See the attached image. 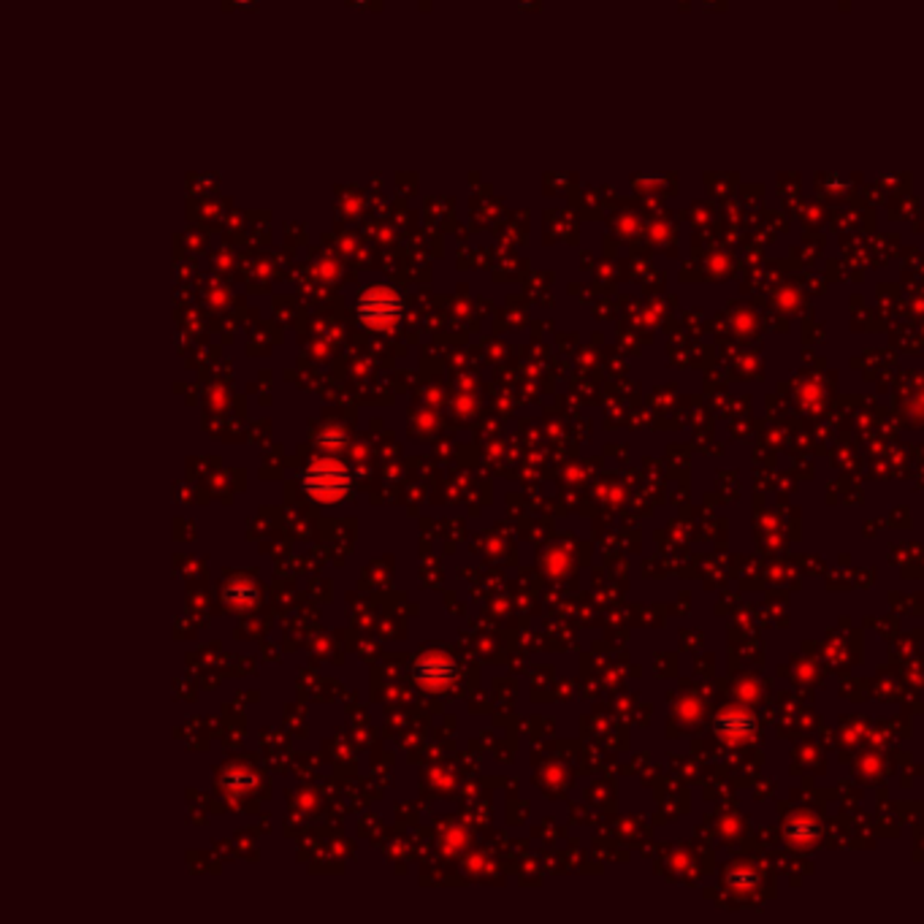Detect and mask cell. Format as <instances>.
<instances>
[{
    "label": "cell",
    "mask_w": 924,
    "mask_h": 924,
    "mask_svg": "<svg viewBox=\"0 0 924 924\" xmlns=\"http://www.w3.org/2000/svg\"><path fill=\"white\" fill-rule=\"evenodd\" d=\"M412 672L426 692H445L456 678V664L442 653H426L415 662Z\"/></svg>",
    "instance_id": "3957f363"
},
{
    "label": "cell",
    "mask_w": 924,
    "mask_h": 924,
    "mask_svg": "<svg viewBox=\"0 0 924 924\" xmlns=\"http://www.w3.org/2000/svg\"><path fill=\"white\" fill-rule=\"evenodd\" d=\"M255 784H258V778L250 770H228L222 775V786L233 795H247L250 789H255Z\"/></svg>",
    "instance_id": "5b68a950"
},
{
    "label": "cell",
    "mask_w": 924,
    "mask_h": 924,
    "mask_svg": "<svg viewBox=\"0 0 924 924\" xmlns=\"http://www.w3.org/2000/svg\"><path fill=\"white\" fill-rule=\"evenodd\" d=\"M302 483H304V491L320 505H336L347 499V494L353 491V475L336 458L312 461Z\"/></svg>",
    "instance_id": "6da1fadb"
},
{
    "label": "cell",
    "mask_w": 924,
    "mask_h": 924,
    "mask_svg": "<svg viewBox=\"0 0 924 924\" xmlns=\"http://www.w3.org/2000/svg\"><path fill=\"white\" fill-rule=\"evenodd\" d=\"M344 442H347V436H344V431L339 426H325L323 434H320V445L328 447V450H339Z\"/></svg>",
    "instance_id": "8992f818"
},
{
    "label": "cell",
    "mask_w": 924,
    "mask_h": 924,
    "mask_svg": "<svg viewBox=\"0 0 924 924\" xmlns=\"http://www.w3.org/2000/svg\"><path fill=\"white\" fill-rule=\"evenodd\" d=\"M399 312H402V304L394 293L388 291H372V293H364L361 304H358V314L364 320V325L369 328H391L396 320H399Z\"/></svg>",
    "instance_id": "7a4b0ae2"
},
{
    "label": "cell",
    "mask_w": 924,
    "mask_h": 924,
    "mask_svg": "<svg viewBox=\"0 0 924 924\" xmlns=\"http://www.w3.org/2000/svg\"><path fill=\"white\" fill-rule=\"evenodd\" d=\"M222 600H225V605H228V608H233V611H247V608H252V605H255V600H258V589H255V583H252V580H244V578H239V580H231V583L222 589Z\"/></svg>",
    "instance_id": "277c9868"
}]
</instances>
